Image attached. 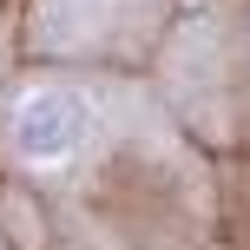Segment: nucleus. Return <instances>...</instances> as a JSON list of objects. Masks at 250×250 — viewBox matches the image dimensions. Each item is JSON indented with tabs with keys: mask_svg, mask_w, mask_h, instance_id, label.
<instances>
[{
	"mask_svg": "<svg viewBox=\"0 0 250 250\" xmlns=\"http://www.w3.org/2000/svg\"><path fill=\"white\" fill-rule=\"evenodd\" d=\"M92 138H99V105L66 79H26L0 105V151L20 171H66Z\"/></svg>",
	"mask_w": 250,
	"mask_h": 250,
	"instance_id": "obj_1",
	"label": "nucleus"
}]
</instances>
